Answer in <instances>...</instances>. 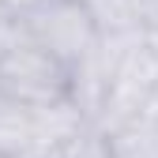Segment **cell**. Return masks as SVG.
Returning <instances> with one entry per match:
<instances>
[{"mask_svg": "<svg viewBox=\"0 0 158 158\" xmlns=\"http://www.w3.org/2000/svg\"><path fill=\"white\" fill-rule=\"evenodd\" d=\"M106 143L113 158H158V117L147 109L132 121L106 132Z\"/></svg>", "mask_w": 158, "mask_h": 158, "instance_id": "8992f818", "label": "cell"}, {"mask_svg": "<svg viewBox=\"0 0 158 158\" xmlns=\"http://www.w3.org/2000/svg\"><path fill=\"white\" fill-rule=\"evenodd\" d=\"M23 23L34 42L45 53H53L68 72L83 56H90V49L102 38L83 0H42L34 11L23 15Z\"/></svg>", "mask_w": 158, "mask_h": 158, "instance_id": "3957f363", "label": "cell"}, {"mask_svg": "<svg viewBox=\"0 0 158 158\" xmlns=\"http://www.w3.org/2000/svg\"><path fill=\"white\" fill-rule=\"evenodd\" d=\"M42 0H0V8H4L8 15H27V11H34Z\"/></svg>", "mask_w": 158, "mask_h": 158, "instance_id": "ba28073f", "label": "cell"}, {"mask_svg": "<svg viewBox=\"0 0 158 158\" xmlns=\"http://www.w3.org/2000/svg\"><path fill=\"white\" fill-rule=\"evenodd\" d=\"M102 38H132L151 27L143 0H83Z\"/></svg>", "mask_w": 158, "mask_h": 158, "instance_id": "5b68a950", "label": "cell"}, {"mask_svg": "<svg viewBox=\"0 0 158 158\" xmlns=\"http://www.w3.org/2000/svg\"><path fill=\"white\" fill-rule=\"evenodd\" d=\"M0 15H8V11H4V8H0Z\"/></svg>", "mask_w": 158, "mask_h": 158, "instance_id": "8fae6325", "label": "cell"}, {"mask_svg": "<svg viewBox=\"0 0 158 158\" xmlns=\"http://www.w3.org/2000/svg\"><path fill=\"white\" fill-rule=\"evenodd\" d=\"M0 94L27 106L72 98V72L30 38L23 15H0Z\"/></svg>", "mask_w": 158, "mask_h": 158, "instance_id": "6da1fadb", "label": "cell"}, {"mask_svg": "<svg viewBox=\"0 0 158 158\" xmlns=\"http://www.w3.org/2000/svg\"><path fill=\"white\" fill-rule=\"evenodd\" d=\"M0 158H38V109L0 94Z\"/></svg>", "mask_w": 158, "mask_h": 158, "instance_id": "277c9868", "label": "cell"}, {"mask_svg": "<svg viewBox=\"0 0 158 158\" xmlns=\"http://www.w3.org/2000/svg\"><path fill=\"white\" fill-rule=\"evenodd\" d=\"M151 113L158 117V90H154V98H151Z\"/></svg>", "mask_w": 158, "mask_h": 158, "instance_id": "30bf717a", "label": "cell"}, {"mask_svg": "<svg viewBox=\"0 0 158 158\" xmlns=\"http://www.w3.org/2000/svg\"><path fill=\"white\" fill-rule=\"evenodd\" d=\"M154 90H158V34L147 27L124 49V56H121V64H117V72H113L106 106H102V113H98L94 128L106 135L117 124H124V121H132V117L147 113Z\"/></svg>", "mask_w": 158, "mask_h": 158, "instance_id": "7a4b0ae2", "label": "cell"}, {"mask_svg": "<svg viewBox=\"0 0 158 158\" xmlns=\"http://www.w3.org/2000/svg\"><path fill=\"white\" fill-rule=\"evenodd\" d=\"M53 158H113V154H109L106 135L98 132V128H87V132H79L72 143H64Z\"/></svg>", "mask_w": 158, "mask_h": 158, "instance_id": "52a82bcc", "label": "cell"}, {"mask_svg": "<svg viewBox=\"0 0 158 158\" xmlns=\"http://www.w3.org/2000/svg\"><path fill=\"white\" fill-rule=\"evenodd\" d=\"M143 8H147V19H154L158 15V0H143Z\"/></svg>", "mask_w": 158, "mask_h": 158, "instance_id": "9c48e42d", "label": "cell"}]
</instances>
